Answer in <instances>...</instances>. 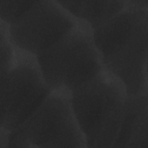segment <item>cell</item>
I'll return each mask as SVG.
<instances>
[{"label":"cell","mask_w":148,"mask_h":148,"mask_svg":"<svg viewBox=\"0 0 148 148\" xmlns=\"http://www.w3.org/2000/svg\"><path fill=\"white\" fill-rule=\"evenodd\" d=\"M148 8L126 1L124 8L93 30L103 69L117 78L127 95L148 93Z\"/></svg>","instance_id":"cell-1"},{"label":"cell","mask_w":148,"mask_h":148,"mask_svg":"<svg viewBox=\"0 0 148 148\" xmlns=\"http://www.w3.org/2000/svg\"><path fill=\"white\" fill-rule=\"evenodd\" d=\"M127 93L104 69L70 95L72 108L86 147H112L123 119Z\"/></svg>","instance_id":"cell-2"},{"label":"cell","mask_w":148,"mask_h":148,"mask_svg":"<svg viewBox=\"0 0 148 148\" xmlns=\"http://www.w3.org/2000/svg\"><path fill=\"white\" fill-rule=\"evenodd\" d=\"M35 57L51 91L69 95L103 69L93 30L80 19L57 42Z\"/></svg>","instance_id":"cell-3"},{"label":"cell","mask_w":148,"mask_h":148,"mask_svg":"<svg viewBox=\"0 0 148 148\" xmlns=\"http://www.w3.org/2000/svg\"><path fill=\"white\" fill-rule=\"evenodd\" d=\"M8 147L86 148L70 95L51 91L21 125L9 132Z\"/></svg>","instance_id":"cell-4"},{"label":"cell","mask_w":148,"mask_h":148,"mask_svg":"<svg viewBox=\"0 0 148 148\" xmlns=\"http://www.w3.org/2000/svg\"><path fill=\"white\" fill-rule=\"evenodd\" d=\"M0 80V128L8 131L21 125L51 92L36 57L16 48L13 63Z\"/></svg>","instance_id":"cell-5"},{"label":"cell","mask_w":148,"mask_h":148,"mask_svg":"<svg viewBox=\"0 0 148 148\" xmlns=\"http://www.w3.org/2000/svg\"><path fill=\"white\" fill-rule=\"evenodd\" d=\"M79 20L57 1H36L20 17L8 25L9 36L16 49L36 56L57 42Z\"/></svg>","instance_id":"cell-6"},{"label":"cell","mask_w":148,"mask_h":148,"mask_svg":"<svg viewBox=\"0 0 148 148\" xmlns=\"http://www.w3.org/2000/svg\"><path fill=\"white\" fill-rule=\"evenodd\" d=\"M113 148H148L147 94L127 95L123 119Z\"/></svg>","instance_id":"cell-7"},{"label":"cell","mask_w":148,"mask_h":148,"mask_svg":"<svg viewBox=\"0 0 148 148\" xmlns=\"http://www.w3.org/2000/svg\"><path fill=\"white\" fill-rule=\"evenodd\" d=\"M125 4L126 1H82L77 18L94 30L122 11Z\"/></svg>","instance_id":"cell-8"},{"label":"cell","mask_w":148,"mask_h":148,"mask_svg":"<svg viewBox=\"0 0 148 148\" xmlns=\"http://www.w3.org/2000/svg\"><path fill=\"white\" fill-rule=\"evenodd\" d=\"M0 78L5 76L11 68L15 57V47L12 44L8 34V24L0 21Z\"/></svg>","instance_id":"cell-9"},{"label":"cell","mask_w":148,"mask_h":148,"mask_svg":"<svg viewBox=\"0 0 148 148\" xmlns=\"http://www.w3.org/2000/svg\"><path fill=\"white\" fill-rule=\"evenodd\" d=\"M36 1H0V19L9 25L20 17Z\"/></svg>","instance_id":"cell-10"},{"label":"cell","mask_w":148,"mask_h":148,"mask_svg":"<svg viewBox=\"0 0 148 148\" xmlns=\"http://www.w3.org/2000/svg\"><path fill=\"white\" fill-rule=\"evenodd\" d=\"M1 130V138H0V148H7L8 143V131L0 128Z\"/></svg>","instance_id":"cell-11"}]
</instances>
